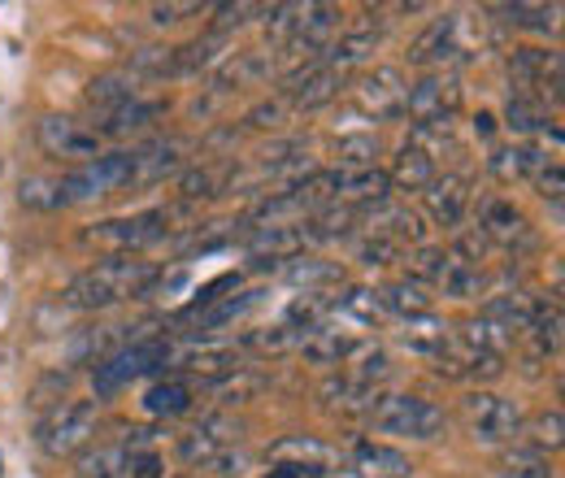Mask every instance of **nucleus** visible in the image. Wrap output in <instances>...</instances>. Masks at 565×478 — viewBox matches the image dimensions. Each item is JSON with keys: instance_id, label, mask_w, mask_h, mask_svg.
I'll list each match as a JSON object with an SVG mask.
<instances>
[{"instance_id": "obj_45", "label": "nucleus", "mask_w": 565, "mask_h": 478, "mask_svg": "<svg viewBox=\"0 0 565 478\" xmlns=\"http://www.w3.org/2000/svg\"><path fill=\"white\" fill-rule=\"evenodd\" d=\"M518 439L553 457V453H557V448L565 444V417H562V410H544V413H535L531 422H522V435H518Z\"/></svg>"}, {"instance_id": "obj_8", "label": "nucleus", "mask_w": 565, "mask_h": 478, "mask_svg": "<svg viewBox=\"0 0 565 478\" xmlns=\"http://www.w3.org/2000/svg\"><path fill=\"white\" fill-rule=\"evenodd\" d=\"M131 166H136V152H100L96 161L87 166H74L71 174H62V201L66 205H92V201H105L114 192H127L131 188Z\"/></svg>"}, {"instance_id": "obj_48", "label": "nucleus", "mask_w": 565, "mask_h": 478, "mask_svg": "<svg viewBox=\"0 0 565 478\" xmlns=\"http://www.w3.org/2000/svg\"><path fill=\"white\" fill-rule=\"evenodd\" d=\"M379 157V139L374 136H344L335 144V170H370Z\"/></svg>"}, {"instance_id": "obj_5", "label": "nucleus", "mask_w": 565, "mask_h": 478, "mask_svg": "<svg viewBox=\"0 0 565 478\" xmlns=\"http://www.w3.org/2000/svg\"><path fill=\"white\" fill-rule=\"evenodd\" d=\"M166 352H170V340H166V336H140V340H127L122 348H114V352L100 357L96 370H92L96 396L109 401V396H118L122 387H131L136 379L161 370V365H166Z\"/></svg>"}, {"instance_id": "obj_3", "label": "nucleus", "mask_w": 565, "mask_h": 478, "mask_svg": "<svg viewBox=\"0 0 565 478\" xmlns=\"http://www.w3.org/2000/svg\"><path fill=\"white\" fill-rule=\"evenodd\" d=\"M188 226H196L192 205L174 201V205L143 209V213H127V217H105V222L83 231V244L100 248L105 257H140L143 248H152V244H161V240H170L174 231H188Z\"/></svg>"}, {"instance_id": "obj_46", "label": "nucleus", "mask_w": 565, "mask_h": 478, "mask_svg": "<svg viewBox=\"0 0 565 478\" xmlns=\"http://www.w3.org/2000/svg\"><path fill=\"white\" fill-rule=\"evenodd\" d=\"M335 314H344V318H353V322L374 327L387 309H383V296H379L374 287H349L344 296H335Z\"/></svg>"}, {"instance_id": "obj_35", "label": "nucleus", "mask_w": 565, "mask_h": 478, "mask_svg": "<svg viewBox=\"0 0 565 478\" xmlns=\"http://www.w3.org/2000/svg\"><path fill=\"white\" fill-rule=\"evenodd\" d=\"M192 405H196V383H188V379H179V374L157 379V383L148 387V396H143V410L152 413V417H183Z\"/></svg>"}, {"instance_id": "obj_27", "label": "nucleus", "mask_w": 565, "mask_h": 478, "mask_svg": "<svg viewBox=\"0 0 565 478\" xmlns=\"http://www.w3.org/2000/svg\"><path fill=\"white\" fill-rule=\"evenodd\" d=\"M262 305V287H235L231 296H217L210 300L205 309H196L192 318H196V336H217V331H226L231 322H239L248 309H257Z\"/></svg>"}, {"instance_id": "obj_2", "label": "nucleus", "mask_w": 565, "mask_h": 478, "mask_svg": "<svg viewBox=\"0 0 565 478\" xmlns=\"http://www.w3.org/2000/svg\"><path fill=\"white\" fill-rule=\"evenodd\" d=\"M157 278H161V270L140 262V257H100L96 266H87L66 287V305L78 314H100V309L148 296L157 287Z\"/></svg>"}, {"instance_id": "obj_36", "label": "nucleus", "mask_w": 565, "mask_h": 478, "mask_svg": "<svg viewBox=\"0 0 565 478\" xmlns=\"http://www.w3.org/2000/svg\"><path fill=\"white\" fill-rule=\"evenodd\" d=\"M488 13H500V22L531 35H557L562 26V4H488Z\"/></svg>"}, {"instance_id": "obj_50", "label": "nucleus", "mask_w": 565, "mask_h": 478, "mask_svg": "<svg viewBox=\"0 0 565 478\" xmlns=\"http://www.w3.org/2000/svg\"><path fill=\"white\" fill-rule=\"evenodd\" d=\"M22 205L31 209H66L57 179H22Z\"/></svg>"}, {"instance_id": "obj_42", "label": "nucleus", "mask_w": 565, "mask_h": 478, "mask_svg": "<svg viewBox=\"0 0 565 478\" xmlns=\"http://www.w3.org/2000/svg\"><path fill=\"white\" fill-rule=\"evenodd\" d=\"M266 392V374L262 370H235V374H226V379H217L210 383V396L222 405V410H231V405H248L253 396H262Z\"/></svg>"}, {"instance_id": "obj_16", "label": "nucleus", "mask_w": 565, "mask_h": 478, "mask_svg": "<svg viewBox=\"0 0 565 478\" xmlns=\"http://www.w3.org/2000/svg\"><path fill=\"white\" fill-rule=\"evenodd\" d=\"M136 152V166H131V188H157L166 179H179L188 166H192V144L179 136L152 139L143 148H131Z\"/></svg>"}, {"instance_id": "obj_14", "label": "nucleus", "mask_w": 565, "mask_h": 478, "mask_svg": "<svg viewBox=\"0 0 565 478\" xmlns=\"http://www.w3.org/2000/svg\"><path fill=\"white\" fill-rule=\"evenodd\" d=\"M475 235L488 244V248H500V253H526L535 244V226L526 222V213L504 201V196H483L479 209H475Z\"/></svg>"}, {"instance_id": "obj_10", "label": "nucleus", "mask_w": 565, "mask_h": 478, "mask_svg": "<svg viewBox=\"0 0 565 478\" xmlns=\"http://www.w3.org/2000/svg\"><path fill=\"white\" fill-rule=\"evenodd\" d=\"M96 426H100L96 401H62L57 410L35 426V444H40L49 457H57V461H62V457H78V453L92 444Z\"/></svg>"}, {"instance_id": "obj_13", "label": "nucleus", "mask_w": 565, "mask_h": 478, "mask_svg": "<svg viewBox=\"0 0 565 478\" xmlns=\"http://www.w3.org/2000/svg\"><path fill=\"white\" fill-rule=\"evenodd\" d=\"M270 466L291 470L296 478H335V470L349 466V453H340L335 444L318 439V435H282L266 448Z\"/></svg>"}, {"instance_id": "obj_51", "label": "nucleus", "mask_w": 565, "mask_h": 478, "mask_svg": "<svg viewBox=\"0 0 565 478\" xmlns=\"http://www.w3.org/2000/svg\"><path fill=\"white\" fill-rule=\"evenodd\" d=\"M287 114H291V105H287V100L279 96V100H266V105H257V109H253L244 123H248V127H257V131H279L282 123H287Z\"/></svg>"}, {"instance_id": "obj_26", "label": "nucleus", "mask_w": 565, "mask_h": 478, "mask_svg": "<svg viewBox=\"0 0 565 478\" xmlns=\"http://www.w3.org/2000/svg\"><path fill=\"white\" fill-rule=\"evenodd\" d=\"M483 283H488L483 262H470V257L444 248V266H439V274H435V296L475 300V296H483Z\"/></svg>"}, {"instance_id": "obj_40", "label": "nucleus", "mask_w": 565, "mask_h": 478, "mask_svg": "<svg viewBox=\"0 0 565 478\" xmlns=\"http://www.w3.org/2000/svg\"><path fill=\"white\" fill-rule=\"evenodd\" d=\"M344 374L356 379L361 387L379 392V387L392 379V357H387V348H383V343H361L353 357L344 361Z\"/></svg>"}, {"instance_id": "obj_7", "label": "nucleus", "mask_w": 565, "mask_h": 478, "mask_svg": "<svg viewBox=\"0 0 565 478\" xmlns=\"http://www.w3.org/2000/svg\"><path fill=\"white\" fill-rule=\"evenodd\" d=\"M461 417H466V431L479 448H504L522 435V422L526 413L518 401L500 396V392H488V387H475L466 401H461Z\"/></svg>"}, {"instance_id": "obj_49", "label": "nucleus", "mask_w": 565, "mask_h": 478, "mask_svg": "<svg viewBox=\"0 0 565 478\" xmlns=\"http://www.w3.org/2000/svg\"><path fill=\"white\" fill-rule=\"evenodd\" d=\"M266 9L270 4H213V26L210 31H217V35H231L235 26H244V22H253V18H266Z\"/></svg>"}, {"instance_id": "obj_41", "label": "nucleus", "mask_w": 565, "mask_h": 478, "mask_svg": "<svg viewBox=\"0 0 565 478\" xmlns=\"http://www.w3.org/2000/svg\"><path fill=\"white\" fill-rule=\"evenodd\" d=\"M136 96H140L136 74H100V78L87 87V105H92L96 118L114 114L118 105H127V100H136Z\"/></svg>"}, {"instance_id": "obj_23", "label": "nucleus", "mask_w": 565, "mask_h": 478, "mask_svg": "<svg viewBox=\"0 0 565 478\" xmlns=\"http://www.w3.org/2000/svg\"><path fill=\"white\" fill-rule=\"evenodd\" d=\"M439 379H466V383H492L504 374V357H492V352H479L470 343H461L457 336L448 340V348L430 361Z\"/></svg>"}, {"instance_id": "obj_56", "label": "nucleus", "mask_w": 565, "mask_h": 478, "mask_svg": "<svg viewBox=\"0 0 565 478\" xmlns=\"http://www.w3.org/2000/svg\"><path fill=\"white\" fill-rule=\"evenodd\" d=\"M266 478H296V475H291V470H279V466H275V470H270Z\"/></svg>"}, {"instance_id": "obj_4", "label": "nucleus", "mask_w": 565, "mask_h": 478, "mask_svg": "<svg viewBox=\"0 0 565 478\" xmlns=\"http://www.w3.org/2000/svg\"><path fill=\"white\" fill-rule=\"evenodd\" d=\"M370 426L379 435H396V439H414V444H430L448 431V417L439 405H430L423 396H409V392H387L370 405Z\"/></svg>"}, {"instance_id": "obj_43", "label": "nucleus", "mask_w": 565, "mask_h": 478, "mask_svg": "<svg viewBox=\"0 0 565 478\" xmlns=\"http://www.w3.org/2000/svg\"><path fill=\"white\" fill-rule=\"evenodd\" d=\"M322 401L335 413H370V405L379 401V392L361 387L356 379H349V374L340 370V374H331V379L322 383Z\"/></svg>"}, {"instance_id": "obj_34", "label": "nucleus", "mask_w": 565, "mask_h": 478, "mask_svg": "<svg viewBox=\"0 0 565 478\" xmlns=\"http://www.w3.org/2000/svg\"><path fill=\"white\" fill-rule=\"evenodd\" d=\"M495 478H557V466H553L548 453H540V448L513 439V444H504L500 457H495Z\"/></svg>"}, {"instance_id": "obj_39", "label": "nucleus", "mask_w": 565, "mask_h": 478, "mask_svg": "<svg viewBox=\"0 0 565 478\" xmlns=\"http://www.w3.org/2000/svg\"><path fill=\"white\" fill-rule=\"evenodd\" d=\"M439 174V166L426 157L423 148H414V144H401V152H396V161H392V174H387V183L392 188H405V192H423L426 183Z\"/></svg>"}, {"instance_id": "obj_52", "label": "nucleus", "mask_w": 565, "mask_h": 478, "mask_svg": "<svg viewBox=\"0 0 565 478\" xmlns=\"http://www.w3.org/2000/svg\"><path fill=\"white\" fill-rule=\"evenodd\" d=\"M535 188L540 196L548 201L553 209H562V188H565V174H562V161H548L540 174H535Z\"/></svg>"}, {"instance_id": "obj_18", "label": "nucleus", "mask_w": 565, "mask_h": 478, "mask_svg": "<svg viewBox=\"0 0 565 478\" xmlns=\"http://www.w3.org/2000/svg\"><path fill=\"white\" fill-rule=\"evenodd\" d=\"M356 231H374L383 240H392L396 248H423L426 244V222L418 209L401 205V201H379V205L361 209V226Z\"/></svg>"}, {"instance_id": "obj_28", "label": "nucleus", "mask_w": 565, "mask_h": 478, "mask_svg": "<svg viewBox=\"0 0 565 478\" xmlns=\"http://www.w3.org/2000/svg\"><path fill=\"white\" fill-rule=\"evenodd\" d=\"M170 105L166 100H148V96H136V100H127V105H118L114 114H105V118H96V136L100 139H122V136H136L143 131L148 123H157L161 114H166Z\"/></svg>"}, {"instance_id": "obj_37", "label": "nucleus", "mask_w": 565, "mask_h": 478, "mask_svg": "<svg viewBox=\"0 0 565 478\" xmlns=\"http://www.w3.org/2000/svg\"><path fill=\"white\" fill-rule=\"evenodd\" d=\"M396 340L405 343L409 352H418L426 361H435L448 340H452V331H448V322L444 318H435V314H423V318H405V331H396Z\"/></svg>"}, {"instance_id": "obj_33", "label": "nucleus", "mask_w": 565, "mask_h": 478, "mask_svg": "<svg viewBox=\"0 0 565 478\" xmlns=\"http://www.w3.org/2000/svg\"><path fill=\"white\" fill-rule=\"evenodd\" d=\"M504 127H509L513 136H553V144H562L557 114L544 109V105L531 100V96H509V105H504Z\"/></svg>"}, {"instance_id": "obj_53", "label": "nucleus", "mask_w": 565, "mask_h": 478, "mask_svg": "<svg viewBox=\"0 0 565 478\" xmlns=\"http://www.w3.org/2000/svg\"><path fill=\"white\" fill-rule=\"evenodd\" d=\"M127 478H166V461L152 453V448H140L136 457H131V470Z\"/></svg>"}, {"instance_id": "obj_6", "label": "nucleus", "mask_w": 565, "mask_h": 478, "mask_svg": "<svg viewBox=\"0 0 565 478\" xmlns=\"http://www.w3.org/2000/svg\"><path fill=\"white\" fill-rule=\"evenodd\" d=\"M161 370H174L179 379L188 383H217L235 370H244V352L235 340H213V336H188V340H170L166 352V365Z\"/></svg>"}, {"instance_id": "obj_19", "label": "nucleus", "mask_w": 565, "mask_h": 478, "mask_svg": "<svg viewBox=\"0 0 565 478\" xmlns=\"http://www.w3.org/2000/svg\"><path fill=\"white\" fill-rule=\"evenodd\" d=\"M423 205H426V217H430L435 226H444V231H457V226L466 222V209L475 205L470 179H466V174H457V170H444V174H435V179H430V183L423 188Z\"/></svg>"}, {"instance_id": "obj_20", "label": "nucleus", "mask_w": 565, "mask_h": 478, "mask_svg": "<svg viewBox=\"0 0 565 478\" xmlns=\"http://www.w3.org/2000/svg\"><path fill=\"white\" fill-rule=\"evenodd\" d=\"M235 439H239V422H231L226 413H210V417H201V426H192L179 439V461L201 470V466L217 461L222 453H231Z\"/></svg>"}, {"instance_id": "obj_15", "label": "nucleus", "mask_w": 565, "mask_h": 478, "mask_svg": "<svg viewBox=\"0 0 565 478\" xmlns=\"http://www.w3.org/2000/svg\"><path fill=\"white\" fill-rule=\"evenodd\" d=\"M349 83H353V78H344L335 66H327L322 57H313V62H300V66H291L282 74L279 96L291 109H305V114H309V109L331 105Z\"/></svg>"}, {"instance_id": "obj_32", "label": "nucleus", "mask_w": 565, "mask_h": 478, "mask_svg": "<svg viewBox=\"0 0 565 478\" xmlns=\"http://www.w3.org/2000/svg\"><path fill=\"white\" fill-rule=\"evenodd\" d=\"M231 174L235 166L231 161H205V166H188L179 174V201L196 209V201H210V196H222L231 188Z\"/></svg>"}, {"instance_id": "obj_47", "label": "nucleus", "mask_w": 565, "mask_h": 478, "mask_svg": "<svg viewBox=\"0 0 565 478\" xmlns=\"http://www.w3.org/2000/svg\"><path fill=\"white\" fill-rule=\"evenodd\" d=\"M349 244H353V257L361 266H392V262H401V253H405V248H396L392 240H383V235H374V231H356Z\"/></svg>"}, {"instance_id": "obj_22", "label": "nucleus", "mask_w": 565, "mask_h": 478, "mask_svg": "<svg viewBox=\"0 0 565 478\" xmlns=\"http://www.w3.org/2000/svg\"><path fill=\"white\" fill-rule=\"evenodd\" d=\"M548 161H557V152L548 157L544 144H531V139H513V144H495L488 152V170H492L495 183H522V179H535Z\"/></svg>"}, {"instance_id": "obj_1", "label": "nucleus", "mask_w": 565, "mask_h": 478, "mask_svg": "<svg viewBox=\"0 0 565 478\" xmlns=\"http://www.w3.org/2000/svg\"><path fill=\"white\" fill-rule=\"evenodd\" d=\"M495 44L492 18L488 13H461V9H448L439 18H430L423 31L414 35L409 44V66L426 70H452L457 62H470V57H483V49Z\"/></svg>"}, {"instance_id": "obj_24", "label": "nucleus", "mask_w": 565, "mask_h": 478, "mask_svg": "<svg viewBox=\"0 0 565 478\" xmlns=\"http://www.w3.org/2000/svg\"><path fill=\"white\" fill-rule=\"evenodd\" d=\"M275 74H279L275 53L248 49V53H235V57H226L222 66L213 70V92H248V87H262Z\"/></svg>"}, {"instance_id": "obj_9", "label": "nucleus", "mask_w": 565, "mask_h": 478, "mask_svg": "<svg viewBox=\"0 0 565 478\" xmlns=\"http://www.w3.org/2000/svg\"><path fill=\"white\" fill-rule=\"evenodd\" d=\"M504 70H509V96H531L557 114L562 105V53L557 49H513Z\"/></svg>"}, {"instance_id": "obj_54", "label": "nucleus", "mask_w": 565, "mask_h": 478, "mask_svg": "<svg viewBox=\"0 0 565 478\" xmlns=\"http://www.w3.org/2000/svg\"><path fill=\"white\" fill-rule=\"evenodd\" d=\"M205 4H152L148 13H152V22L157 26H174V22H183L188 13H201Z\"/></svg>"}, {"instance_id": "obj_25", "label": "nucleus", "mask_w": 565, "mask_h": 478, "mask_svg": "<svg viewBox=\"0 0 565 478\" xmlns=\"http://www.w3.org/2000/svg\"><path fill=\"white\" fill-rule=\"evenodd\" d=\"M349 466L356 470V478H414L418 475V466H414L401 448H392V444H383V439H356L353 448H349Z\"/></svg>"}, {"instance_id": "obj_29", "label": "nucleus", "mask_w": 565, "mask_h": 478, "mask_svg": "<svg viewBox=\"0 0 565 478\" xmlns=\"http://www.w3.org/2000/svg\"><path fill=\"white\" fill-rule=\"evenodd\" d=\"M356 348H361V340H356L353 331L322 322V327H313V331L300 340L296 352H305V361H313V365H344Z\"/></svg>"}, {"instance_id": "obj_21", "label": "nucleus", "mask_w": 565, "mask_h": 478, "mask_svg": "<svg viewBox=\"0 0 565 478\" xmlns=\"http://www.w3.org/2000/svg\"><path fill=\"white\" fill-rule=\"evenodd\" d=\"M152 444V431H131V439H109V444H87L78 453V478H127L131 457Z\"/></svg>"}, {"instance_id": "obj_30", "label": "nucleus", "mask_w": 565, "mask_h": 478, "mask_svg": "<svg viewBox=\"0 0 565 478\" xmlns=\"http://www.w3.org/2000/svg\"><path fill=\"white\" fill-rule=\"evenodd\" d=\"M379 296H383V309L396 314V318H423V314H435V287L423 283L418 274H401V278L387 283Z\"/></svg>"}, {"instance_id": "obj_55", "label": "nucleus", "mask_w": 565, "mask_h": 478, "mask_svg": "<svg viewBox=\"0 0 565 478\" xmlns=\"http://www.w3.org/2000/svg\"><path fill=\"white\" fill-rule=\"evenodd\" d=\"M475 131H479L483 139L495 136V118H492V114H479V118H475Z\"/></svg>"}, {"instance_id": "obj_31", "label": "nucleus", "mask_w": 565, "mask_h": 478, "mask_svg": "<svg viewBox=\"0 0 565 478\" xmlns=\"http://www.w3.org/2000/svg\"><path fill=\"white\" fill-rule=\"evenodd\" d=\"M522 336L540 361H557L562 357V300H535V314Z\"/></svg>"}, {"instance_id": "obj_38", "label": "nucleus", "mask_w": 565, "mask_h": 478, "mask_svg": "<svg viewBox=\"0 0 565 478\" xmlns=\"http://www.w3.org/2000/svg\"><path fill=\"white\" fill-rule=\"evenodd\" d=\"M279 274L287 278V283L305 287V291H331L335 283H344V270H340L335 262H322V257H313V253H300V257H291V262H287Z\"/></svg>"}, {"instance_id": "obj_17", "label": "nucleus", "mask_w": 565, "mask_h": 478, "mask_svg": "<svg viewBox=\"0 0 565 478\" xmlns=\"http://www.w3.org/2000/svg\"><path fill=\"white\" fill-rule=\"evenodd\" d=\"M35 139H40V148H44L49 157L74 161V166L96 161V157H100V144H105L92 127H83V123H74V118H57V114L35 127Z\"/></svg>"}, {"instance_id": "obj_12", "label": "nucleus", "mask_w": 565, "mask_h": 478, "mask_svg": "<svg viewBox=\"0 0 565 478\" xmlns=\"http://www.w3.org/2000/svg\"><path fill=\"white\" fill-rule=\"evenodd\" d=\"M405 96H409V78L396 66L365 70L353 83V109L365 123H401L405 118Z\"/></svg>"}, {"instance_id": "obj_44", "label": "nucleus", "mask_w": 565, "mask_h": 478, "mask_svg": "<svg viewBox=\"0 0 565 478\" xmlns=\"http://www.w3.org/2000/svg\"><path fill=\"white\" fill-rule=\"evenodd\" d=\"M300 331H291L287 322H275V327H262V331H248L244 340H239V352L244 357H282V352H291V348H300Z\"/></svg>"}, {"instance_id": "obj_11", "label": "nucleus", "mask_w": 565, "mask_h": 478, "mask_svg": "<svg viewBox=\"0 0 565 478\" xmlns=\"http://www.w3.org/2000/svg\"><path fill=\"white\" fill-rule=\"evenodd\" d=\"M457 109H461L457 70H426L418 83H409V96H405L409 127H452Z\"/></svg>"}]
</instances>
